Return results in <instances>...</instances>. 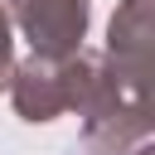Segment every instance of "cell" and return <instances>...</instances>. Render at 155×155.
<instances>
[{
	"label": "cell",
	"mask_w": 155,
	"mask_h": 155,
	"mask_svg": "<svg viewBox=\"0 0 155 155\" xmlns=\"http://www.w3.org/2000/svg\"><path fill=\"white\" fill-rule=\"evenodd\" d=\"M0 5H10V15L19 19V29L29 34L34 53H44V58H73V53H82L87 0H0Z\"/></svg>",
	"instance_id": "3957f363"
},
{
	"label": "cell",
	"mask_w": 155,
	"mask_h": 155,
	"mask_svg": "<svg viewBox=\"0 0 155 155\" xmlns=\"http://www.w3.org/2000/svg\"><path fill=\"white\" fill-rule=\"evenodd\" d=\"M136 155H155V145H145V150H136Z\"/></svg>",
	"instance_id": "8992f818"
},
{
	"label": "cell",
	"mask_w": 155,
	"mask_h": 155,
	"mask_svg": "<svg viewBox=\"0 0 155 155\" xmlns=\"http://www.w3.org/2000/svg\"><path fill=\"white\" fill-rule=\"evenodd\" d=\"M145 131H155V48L107 53L82 107V145L92 155H116Z\"/></svg>",
	"instance_id": "6da1fadb"
},
{
	"label": "cell",
	"mask_w": 155,
	"mask_h": 155,
	"mask_svg": "<svg viewBox=\"0 0 155 155\" xmlns=\"http://www.w3.org/2000/svg\"><path fill=\"white\" fill-rule=\"evenodd\" d=\"M155 48V0H121L111 15L107 53H145Z\"/></svg>",
	"instance_id": "277c9868"
},
{
	"label": "cell",
	"mask_w": 155,
	"mask_h": 155,
	"mask_svg": "<svg viewBox=\"0 0 155 155\" xmlns=\"http://www.w3.org/2000/svg\"><path fill=\"white\" fill-rule=\"evenodd\" d=\"M5 73H10V24L0 15V82H5Z\"/></svg>",
	"instance_id": "5b68a950"
},
{
	"label": "cell",
	"mask_w": 155,
	"mask_h": 155,
	"mask_svg": "<svg viewBox=\"0 0 155 155\" xmlns=\"http://www.w3.org/2000/svg\"><path fill=\"white\" fill-rule=\"evenodd\" d=\"M97 73H102V58H92V53H73V58L34 53L15 73V111L24 121H53L68 107L82 111L97 87Z\"/></svg>",
	"instance_id": "7a4b0ae2"
}]
</instances>
